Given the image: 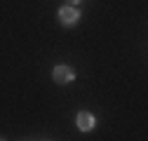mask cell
I'll list each match as a JSON object with an SVG mask.
<instances>
[{
  "instance_id": "obj_1",
  "label": "cell",
  "mask_w": 148,
  "mask_h": 141,
  "mask_svg": "<svg viewBox=\"0 0 148 141\" xmlns=\"http://www.w3.org/2000/svg\"><path fill=\"white\" fill-rule=\"evenodd\" d=\"M57 19L64 24V26H75L80 21V12L73 7V5H64L59 12H57Z\"/></svg>"
},
{
  "instance_id": "obj_2",
  "label": "cell",
  "mask_w": 148,
  "mask_h": 141,
  "mask_svg": "<svg viewBox=\"0 0 148 141\" xmlns=\"http://www.w3.org/2000/svg\"><path fill=\"white\" fill-rule=\"evenodd\" d=\"M52 78H54V82H59V85H68V82L75 80V70H73L71 66H54Z\"/></svg>"
},
{
  "instance_id": "obj_3",
  "label": "cell",
  "mask_w": 148,
  "mask_h": 141,
  "mask_svg": "<svg viewBox=\"0 0 148 141\" xmlns=\"http://www.w3.org/2000/svg\"><path fill=\"white\" fill-rule=\"evenodd\" d=\"M75 125H78V129L89 132V129H94V125H97V118L92 115L89 111H80V113L75 115Z\"/></svg>"
},
{
  "instance_id": "obj_4",
  "label": "cell",
  "mask_w": 148,
  "mask_h": 141,
  "mask_svg": "<svg viewBox=\"0 0 148 141\" xmlns=\"http://www.w3.org/2000/svg\"><path fill=\"white\" fill-rule=\"evenodd\" d=\"M66 3H68V5H80L82 0H66Z\"/></svg>"
}]
</instances>
